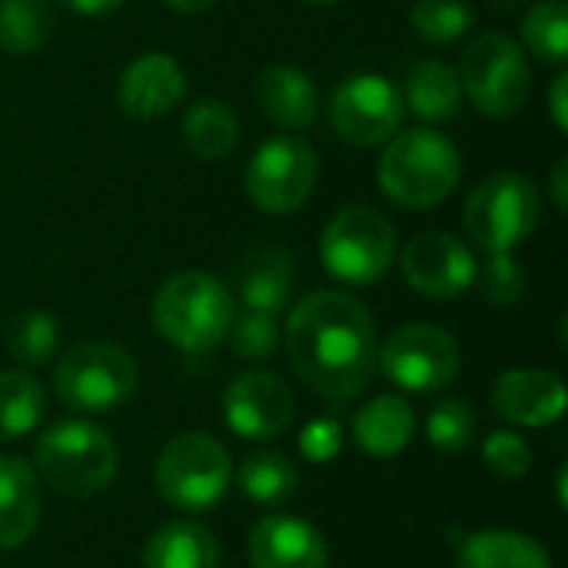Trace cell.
I'll list each match as a JSON object with an SVG mask.
<instances>
[{
  "label": "cell",
  "instance_id": "1",
  "mask_svg": "<svg viewBox=\"0 0 568 568\" xmlns=\"http://www.w3.org/2000/svg\"><path fill=\"white\" fill-rule=\"evenodd\" d=\"M283 343L303 386L333 403L359 396L376 373V323L356 296L339 290H316L296 303Z\"/></svg>",
  "mask_w": 568,
  "mask_h": 568
},
{
  "label": "cell",
  "instance_id": "2",
  "mask_svg": "<svg viewBox=\"0 0 568 568\" xmlns=\"http://www.w3.org/2000/svg\"><path fill=\"white\" fill-rule=\"evenodd\" d=\"M459 170L456 146L443 133L416 126L386 140V150L376 163V180L396 206L433 210L453 196Z\"/></svg>",
  "mask_w": 568,
  "mask_h": 568
},
{
  "label": "cell",
  "instance_id": "3",
  "mask_svg": "<svg viewBox=\"0 0 568 568\" xmlns=\"http://www.w3.org/2000/svg\"><path fill=\"white\" fill-rule=\"evenodd\" d=\"M236 316L230 290L200 270L170 276L153 296V326L156 333L183 353L216 349Z\"/></svg>",
  "mask_w": 568,
  "mask_h": 568
},
{
  "label": "cell",
  "instance_id": "4",
  "mask_svg": "<svg viewBox=\"0 0 568 568\" xmlns=\"http://www.w3.org/2000/svg\"><path fill=\"white\" fill-rule=\"evenodd\" d=\"M33 466V473L60 496L90 499L113 483L120 453L106 429L87 419H60L37 439Z\"/></svg>",
  "mask_w": 568,
  "mask_h": 568
},
{
  "label": "cell",
  "instance_id": "5",
  "mask_svg": "<svg viewBox=\"0 0 568 568\" xmlns=\"http://www.w3.org/2000/svg\"><path fill=\"white\" fill-rule=\"evenodd\" d=\"M136 359L110 339L77 343L53 369L57 399L77 413H110L136 393Z\"/></svg>",
  "mask_w": 568,
  "mask_h": 568
},
{
  "label": "cell",
  "instance_id": "6",
  "mask_svg": "<svg viewBox=\"0 0 568 568\" xmlns=\"http://www.w3.org/2000/svg\"><path fill=\"white\" fill-rule=\"evenodd\" d=\"M230 476V453L210 433H180L156 459V493L180 513L213 509L226 496Z\"/></svg>",
  "mask_w": 568,
  "mask_h": 568
},
{
  "label": "cell",
  "instance_id": "7",
  "mask_svg": "<svg viewBox=\"0 0 568 568\" xmlns=\"http://www.w3.org/2000/svg\"><path fill=\"white\" fill-rule=\"evenodd\" d=\"M396 256V230L373 206L339 210L320 240L323 270L346 286H369L389 273Z\"/></svg>",
  "mask_w": 568,
  "mask_h": 568
},
{
  "label": "cell",
  "instance_id": "8",
  "mask_svg": "<svg viewBox=\"0 0 568 568\" xmlns=\"http://www.w3.org/2000/svg\"><path fill=\"white\" fill-rule=\"evenodd\" d=\"M539 186L516 170L483 180L466 203V230L486 253H513L539 226Z\"/></svg>",
  "mask_w": 568,
  "mask_h": 568
},
{
  "label": "cell",
  "instance_id": "9",
  "mask_svg": "<svg viewBox=\"0 0 568 568\" xmlns=\"http://www.w3.org/2000/svg\"><path fill=\"white\" fill-rule=\"evenodd\" d=\"M459 83L479 113L506 120L526 106L532 90V70L513 37L483 33L463 53Z\"/></svg>",
  "mask_w": 568,
  "mask_h": 568
},
{
  "label": "cell",
  "instance_id": "10",
  "mask_svg": "<svg viewBox=\"0 0 568 568\" xmlns=\"http://www.w3.org/2000/svg\"><path fill=\"white\" fill-rule=\"evenodd\" d=\"M456 339L433 323H409L393 329L376 349V369L406 393H439L459 376Z\"/></svg>",
  "mask_w": 568,
  "mask_h": 568
},
{
  "label": "cell",
  "instance_id": "11",
  "mask_svg": "<svg viewBox=\"0 0 568 568\" xmlns=\"http://www.w3.org/2000/svg\"><path fill=\"white\" fill-rule=\"evenodd\" d=\"M320 176V160L310 140L283 133L266 140L246 166V196L256 210L286 216L300 210Z\"/></svg>",
  "mask_w": 568,
  "mask_h": 568
},
{
  "label": "cell",
  "instance_id": "12",
  "mask_svg": "<svg viewBox=\"0 0 568 568\" xmlns=\"http://www.w3.org/2000/svg\"><path fill=\"white\" fill-rule=\"evenodd\" d=\"M406 116L403 93L379 73L346 77L329 97L333 130L356 146H379L399 133Z\"/></svg>",
  "mask_w": 568,
  "mask_h": 568
},
{
  "label": "cell",
  "instance_id": "13",
  "mask_svg": "<svg viewBox=\"0 0 568 568\" xmlns=\"http://www.w3.org/2000/svg\"><path fill=\"white\" fill-rule=\"evenodd\" d=\"M293 389L276 373H240L223 393V419L240 439H276L293 426Z\"/></svg>",
  "mask_w": 568,
  "mask_h": 568
},
{
  "label": "cell",
  "instance_id": "14",
  "mask_svg": "<svg viewBox=\"0 0 568 568\" xmlns=\"http://www.w3.org/2000/svg\"><path fill=\"white\" fill-rule=\"evenodd\" d=\"M406 283L429 300H453L476 283V260L453 233H419L399 256Z\"/></svg>",
  "mask_w": 568,
  "mask_h": 568
},
{
  "label": "cell",
  "instance_id": "15",
  "mask_svg": "<svg viewBox=\"0 0 568 568\" xmlns=\"http://www.w3.org/2000/svg\"><path fill=\"white\" fill-rule=\"evenodd\" d=\"M493 409L513 426H552L566 416V383L552 369H509L493 386Z\"/></svg>",
  "mask_w": 568,
  "mask_h": 568
},
{
  "label": "cell",
  "instance_id": "16",
  "mask_svg": "<svg viewBox=\"0 0 568 568\" xmlns=\"http://www.w3.org/2000/svg\"><path fill=\"white\" fill-rule=\"evenodd\" d=\"M253 568H326L329 549L323 532L300 516H266L250 532Z\"/></svg>",
  "mask_w": 568,
  "mask_h": 568
},
{
  "label": "cell",
  "instance_id": "17",
  "mask_svg": "<svg viewBox=\"0 0 568 568\" xmlns=\"http://www.w3.org/2000/svg\"><path fill=\"white\" fill-rule=\"evenodd\" d=\"M186 97V77L183 67L170 53H143L136 57L116 87V100L123 113L133 120H160L180 106Z\"/></svg>",
  "mask_w": 568,
  "mask_h": 568
},
{
  "label": "cell",
  "instance_id": "18",
  "mask_svg": "<svg viewBox=\"0 0 568 568\" xmlns=\"http://www.w3.org/2000/svg\"><path fill=\"white\" fill-rule=\"evenodd\" d=\"M256 106L283 130H303L320 113V90L310 73L290 63H273L256 80Z\"/></svg>",
  "mask_w": 568,
  "mask_h": 568
},
{
  "label": "cell",
  "instance_id": "19",
  "mask_svg": "<svg viewBox=\"0 0 568 568\" xmlns=\"http://www.w3.org/2000/svg\"><path fill=\"white\" fill-rule=\"evenodd\" d=\"M40 523V483L27 459L0 456V549L23 546Z\"/></svg>",
  "mask_w": 568,
  "mask_h": 568
},
{
  "label": "cell",
  "instance_id": "20",
  "mask_svg": "<svg viewBox=\"0 0 568 568\" xmlns=\"http://www.w3.org/2000/svg\"><path fill=\"white\" fill-rule=\"evenodd\" d=\"M236 293L246 310L280 316L293 296V260L276 246L250 250L236 270Z\"/></svg>",
  "mask_w": 568,
  "mask_h": 568
},
{
  "label": "cell",
  "instance_id": "21",
  "mask_svg": "<svg viewBox=\"0 0 568 568\" xmlns=\"http://www.w3.org/2000/svg\"><path fill=\"white\" fill-rule=\"evenodd\" d=\"M416 433L413 406L403 396H376L353 416V436L363 453L376 459L399 456Z\"/></svg>",
  "mask_w": 568,
  "mask_h": 568
},
{
  "label": "cell",
  "instance_id": "22",
  "mask_svg": "<svg viewBox=\"0 0 568 568\" xmlns=\"http://www.w3.org/2000/svg\"><path fill=\"white\" fill-rule=\"evenodd\" d=\"M456 568H552V556L526 532L483 529L459 542Z\"/></svg>",
  "mask_w": 568,
  "mask_h": 568
},
{
  "label": "cell",
  "instance_id": "23",
  "mask_svg": "<svg viewBox=\"0 0 568 568\" xmlns=\"http://www.w3.org/2000/svg\"><path fill=\"white\" fill-rule=\"evenodd\" d=\"M143 568H220L216 536L190 519L160 526L140 556Z\"/></svg>",
  "mask_w": 568,
  "mask_h": 568
},
{
  "label": "cell",
  "instance_id": "24",
  "mask_svg": "<svg viewBox=\"0 0 568 568\" xmlns=\"http://www.w3.org/2000/svg\"><path fill=\"white\" fill-rule=\"evenodd\" d=\"M403 103L423 120H453L463 106V83L459 70L443 60H419L406 77Z\"/></svg>",
  "mask_w": 568,
  "mask_h": 568
},
{
  "label": "cell",
  "instance_id": "25",
  "mask_svg": "<svg viewBox=\"0 0 568 568\" xmlns=\"http://www.w3.org/2000/svg\"><path fill=\"white\" fill-rule=\"evenodd\" d=\"M47 413L43 386L23 369H0V443L30 436Z\"/></svg>",
  "mask_w": 568,
  "mask_h": 568
},
{
  "label": "cell",
  "instance_id": "26",
  "mask_svg": "<svg viewBox=\"0 0 568 568\" xmlns=\"http://www.w3.org/2000/svg\"><path fill=\"white\" fill-rule=\"evenodd\" d=\"M57 13L50 0H0V50L30 57L53 37Z\"/></svg>",
  "mask_w": 568,
  "mask_h": 568
},
{
  "label": "cell",
  "instance_id": "27",
  "mask_svg": "<svg viewBox=\"0 0 568 568\" xmlns=\"http://www.w3.org/2000/svg\"><path fill=\"white\" fill-rule=\"evenodd\" d=\"M183 140L200 160H223L240 140V120L226 103L200 100L183 116Z\"/></svg>",
  "mask_w": 568,
  "mask_h": 568
},
{
  "label": "cell",
  "instance_id": "28",
  "mask_svg": "<svg viewBox=\"0 0 568 568\" xmlns=\"http://www.w3.org/2000/svg\"><path fill=\"white\" fill-rule=\"evenodd\" d=\"M236 486L250 503L276 506V503L293 499L300 486V473L293 459H286L283 453H253L240 463Z\"/></svg>",
  "mask_w": 568,
  "mask_h": 568
},
{
  "label": "cell",
  "instance_id": "29",
  "mask_svg": "<svg viewBox=\"0 0 568 568\" xmlns=\"http://www.w3.org/2000/svg\"><path fill=\"white\" fill-rule=\"evenodd\" d=\"M57 339H60L57 320L43 310H23L7 326V353L23 369H37L50 363L57 353Z\"/></svg>",
  "mask_w": 568,
  "mask_h": 568
},
{
  "label": "cell",
  "instance_id": "30",
  "mask_svg": "<svg viewBox=\"0 0 568 568\" xmlns=\"http://www.w3.org/2000/svg\"><path fill=\"white\" fill-rule=\"evenodd\" d=\"M523 40L542 63L568 60V10L566 0H539L523 20Z\"/></svg>",
  "mask_w": 568,
  "mask_h": 568
},
{
  "label": "cell",
  "instance_id": "31",
  "mask_svg": "<svg viewBox=\"0 0 568 568\" xmlns=\"http://www.w3.org/2000/svg\"><path fill=\"white\" fill-rule=\"evenodd\" d=\"M409 23L426 43H456L473 30L476 10L466 0H419Z\"/></svg>",
  "mask_w": 568,
  "mask_h": 568
},
{
  "label": "cell",
  "instance_id": "32",
  "mask_svg": "<svg viewBox=\"0 0 568 568\" xmlns=\"http://www.w3.org/2000/svg\"><path fill=\"white\" fill-rule=\"evenodd\" d=\"M233 353L240 359H250V363H263L270 359L280 343H283V329H280V320L273 313H256V310H243L240 316H233L230 323V333H226Z\"/></svg>",
  "mask_w": 568,
  "mask_h": 568
},
{
  "label": "cell",
  "instance_id": "33",
  "mask_svg": "<svg viewBox=\"0 0 568 568\" xmlns=\"http://www.w3.org/2000/svg\"><path fill=\"white\" fill-rule=\"evenodd\" d=\"M426 439L443 453H463L476 439V413L466 399H443L426 416Z\"/></svg>",
  "mask_w": 568,
  "mask_h": 568
},
{
  "label": "cell",
  "instance_id": "34",
  "mask_svg": "<svg viewBox=\"0 0 568 568\" xmlns=\"http://www.w3.org/2000/svg\"><path fill=\"white\" fill-rule=\"evenodd\" d=\"M476 280L493 306H513L526 293V270L513 253H489V260L476 266Z\"/></svg>",
  "mask_w": 568,
  "mask_h": 568
},
{
  "label": "cell",
  "instance_id": "35",
  "mask_svg": "<svg viewBox=\"0 0 568 568\" xmlns=\"http://www.w3.org/2000/svg\"><path fill=\"white\" fill-rule=\"evenodd\" d=\"M483 459L499 479H523L532 469V446L519 433L499 429L483 443Z\"/></svg>",
  "mask_w": 568,
  "mask_h": 568
},
{
  "label": "cell",
  "instance_id": "36",
  "mask_svg": "<svg viewBox=\"0 0 568 568\" xmlns=\"http://www.w3.org/2000/svg\"><path fill=\"white\" fill-rule=\"evenodd\" d=\"M339 449H343V426L336 419H313L300 433V453L313 466L333 463L339 456Z\"/></svg>",
  "mask_w": 568,
  "mask_h": 568
},
{
  "label": "cell",
  "instance_id": "37",
  "mask_svg": "<svg viewBox=\"0 0 568 568\" xmlns=\"http://www.w3.org/2000/svg\"><path fill=\"white\" fill-rule=\"evenodd\" d=\"M549 110H552V120L559 130H568V77L559 73L552 80V90H549Z\"/></svg>",
  "mask_w": 568,
  "mask_h": 568
},
{
  "label": "cell",
  "instance_id": "38",
  "mask_svg": "<svg viewBox=\"0 0 568 568\" xmlns=\"http://www.w3.org/2000/svg\"><path fill=\"white\" fill-rule=\"evenodd\" d=\"M549 190H552V203L559 213H566L568 206V160L559 156L556 166H552V180H549Z\"/></svg>",
  "mask_w": 568,
  "mask_h": 568
},
{
  "label": "cell",
  "instance_id": "39",
  "mask_svg": "<svg viewBox=\"0 0 568 568\" xmlns=\"http://www.w3.org/2000/svg\"><path fill=\"white\" fill-rule=\"evenodd\" d=\"M60 3L83 17H103V13H113L116 7H123L126 0H60Z\"/></svg>",
  "mask_w": 568,
  "mask_h": 568
},
{
  "label": "cell",
  "instance_id": "40",
  "mask_svg": "<svg viewBox=\"0 0 568 568\" xmlns=\"http://www.w3.org/2000/svg\"><path fill=\"white\" fill-rule=\"evenodd\" d=\"M170 10H180V13H200V10H210L216 0H163Z\"/></svg>",
  "mask_w": 568,
  "mask_h": 568
},
{
  "label": "cell",
  "instance_id": "41",
  "mask_svg": "<svg viewBox=\"0 0 568 568\" xmlns=\"http://www.w3.org/2000/svg\"><path fill=\"white\" fill-rule=\"evenodd\" d=\"M496 7H503V10H513V7H519L523 0H493Z\"/></svg>",
  "mask_w": 568,
  "mask_h": 568
},
{
  "label": "cell",
  "instance_id": "42",
  "mask_svg": "<svg viewBox=\"0 0 568 568\" xmlns=\"http://www.w3.org/2000/svg\"><path fill=\"white\" fill-rule=\"evenodd\" d=\"M310 3H339V0H310Z\"/></svg>",
  "mask_w": 568,
  "mask_h": 568
}]
</instances>
